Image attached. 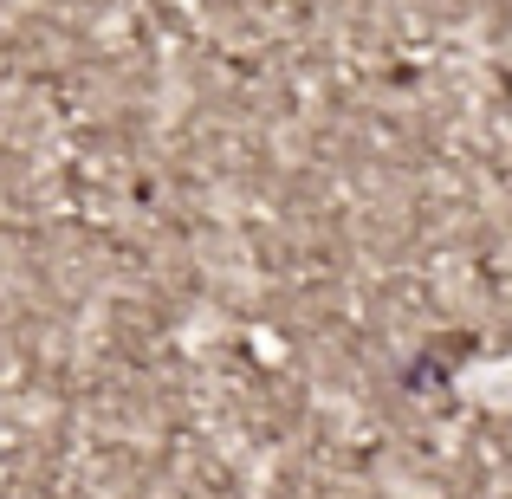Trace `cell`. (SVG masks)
<instances>
[]
</instances>
